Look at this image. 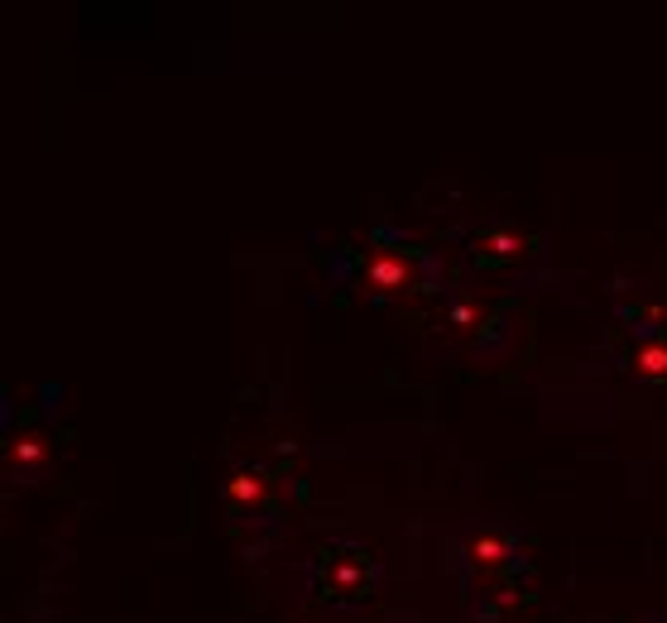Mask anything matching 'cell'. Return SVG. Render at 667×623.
<instances>
[{
  "label": "cell",
  "instance_id": "obj_6",
  "mask_svg": "<svg viewBox=\"0 0 667 623\" xmlns=\"http://www.w3.org/2000/svg\"><path fill=\"white\" fill-rule=\"evenodd\" d=\"M265 494H269L265 470H236V475L226 480V499H231V504H260Z\"/></svg>",
  "mask_w": 667,
  "mask_h": 623
},
{
  "label": "cell",
  "instance_id": "obj_4",
  "mask_svg": "<svg viewBox=\"0 0 667 623\" xmlns=\"http://www.w3.org/2000/svg\"><path fill=\"white\" fill-rule=\"evenodd\" d=\"M629 370L639 379H654V384H667V341H639L629 355Z\"/></svg>",
  "mask_w": 667,
  "mask_h": 623
},
{
  "label": "cell",
  "instance_id": "obj_1",
  "mask_svg": "<svg viewBox=\"0 0 667 623\" xmlns=\"http://www.w3.org/2000/svg\"><path fill=\"white\" fill-rule=\"evenodd\" d=\"M356 283L366 288L370 298H408L414 288H422V273H418V260L408 250L370 245L366 254H360Z\"/></svg>",
  "mask_w": 667,
  "mask_h": 623
},
{
  "label": "cell",
  "instance_id": "obj_3",
  "mask_svg": "<svg viewBox=\"0 0 667 623\" xmlns=\"http://www.w3.org/2000/svg\"><path fill=\"white\" fill-rule=\"evenodd\" d=\"M485 322H490V312L480 308V302H471V298H451L442 312H437V326L442 331H480Z\"/></svg>",
  "mask_w": 667,
  "mask_h": 623
},
{
  "label": "cell",
  "instance_id": "obj_7",
  "mask_svg": "<svg viewBox=\"0 0 667 623\" xmlns=\"http://www.w3.org/2000/svg\"><path fill=\"white\" fill-rule=\"evenodd\" d=\"M366 581H370V566L360 556H337V561H331V590H337V595H356Z\"/></svg>",
  "mask_w": 667,
  "mask_h": 623
},
{
  "label": "cell",
  "instance_id": "obj_5",
  "mask_svg": "<svg viewBox=\"0 0 667 623\" xmlns=\"http://www.w3.org/2000/svg\"><path fill=\"white\" fill-rule=\"evenodd\" d=\"M466 552H471V561H476V566L495 571V566H509L514 546H509V537H499V533H476L471 542H466Z\"/></svg>",
  "mask_w": 667,
  "mask_h": 623
},
{
  "label": "cell",
  "instance_id": "obj_2",
  "mask_svg": "<svg viewBox=\"0 0 667 623\" xmlns=\"http://www.w3.org/2000/svg\"><path fill=\"white\" fill-rule=\"evenodd\" d=\"M528 250H534V235L519 231V225H485V231L476 235V260L485 269L514 264V260H524Z\"/></svg>",
  "mask_w": 667,
  "mask_h": 623
}]
</instances>
